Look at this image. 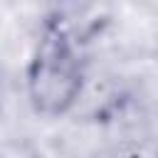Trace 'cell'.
<instances>
[{
    "mask_svg": "<svg viewBox=\"0 0 158 158\" xmlns=\"http://www.w3.org/2000/svg\"><path fill=\"white\" fill-rule=\"evenodd\" d=\"M84 74L72 35L62 25H49L37 44L27 72V94L44 116H59L81 94Z\"/></svg>",
    "mask_w": 158,
    "mask_h": 158,
    "instance_id": "cell-1",
    "label": "cell"
}]
</instances>
